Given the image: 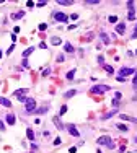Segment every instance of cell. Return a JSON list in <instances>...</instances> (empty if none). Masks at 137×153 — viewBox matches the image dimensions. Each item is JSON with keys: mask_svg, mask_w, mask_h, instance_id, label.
Listing matches in <instances>:
<instances>
[{"mask_svg": "<svg viewBox=\"0 0 137 153\" xmlns=\"http://www.w3.org/2000/svg\"><path fill=\"white\" fill-rule=\"evenodd\" d=\"M96 143H98V145H106L109 150H114V148H116L114 142H111V138H109L108 135H101V137L96 140Z\"/></svg>", "mask_w": 137, "mask_h": 153, "instance_id": "cell-1", "label": "cell"}, {"mask_svg": "<svg viewBox=\"0 0 137 153\" xmlns=\"http://www.w3.org/2000/svg\"><path fill=\"white\" fill-rule=\"evenodd\" d=\"M109 90H111V86H108V85H95L90 91L93 93V95H103V93L109 91Z\"/></svg>", "mask_w": 137, "mask_h": 153, "instance_id": "cell-2", "label": "cell"}, {"mask_svg": "<svg viewBox=\"0 0 137 153\" xmlns=\"http://www.w3.org/2000/svg\"><path fill=\"white\" fill-rule=\"evenodd\" d=\"M25 104H26L25 111H26L28 114H29V112H33V111H36V101H34L33 98H28V101H26Z\"/></svg>", "mask_w": 137, "mask_h": 153, "instance_id": "cell-3", "label": "cell"}, {"mask_svg": "<svg viewBox=\"0 0 137 153\" xmlns=\"http://www.w3.org/2000/svg\"><path fill=\"white\" fill-rule=\"evenodd\" d=\"M127 8H129V13H127V20L129 21H132V20H135V10H134V2H127Z\"/></svg>", "mask_w": 137, "mask_h": 153, "instance_id": "cell-4", "label": "cell"}, {"mask_svg": "<svg viewBox=\"0 0 137 153\" xmlns=\"http://www.w3.org/2000/svg\"><path fill=\"white\" fill-rule=\"evenodd\" d=\"M54 18H56V21H59V23H67L68 21V16L65 13H62V12H56L54 13Z\"/></svg>", "mask_w": 137, "mask_h": 153, "instance_id": "cell-5", "label": "cell"}, {"mask_svg": "<svg viewBox=\"0 0 137 153\" xmlns=\"http://www.w3.org/2000/svg\"><path fill=\"white\" fill-rule=\"evenodd\" d=\"M132 73H135V70L134 68H131V67H122L121 70H119V76H127V75H132Z\"/></svg>", "mask_w": 137, "mask_h": 153, "instance_id": "cell-6", "label": "cell"}, {"mask_svg": "<svg viewBox=\"0 0 137 153\" xmlns=\"http://www.w3.org/2000/svg\"><path fill=\"white\" fill-rule=\"evenodd\" d=\"M65 129H67V130H68V134H70L72 137H78V135H80V132L77 130V127H75L74 124H68V126H67Z\"/></svg>", "mask_w": 137, "mask_h": 153, "instance_id": "cell-7", "label": "cell"}, {"mask_svg": "<svg viewBox=\"0 0 137 153\" xmlns=\"http://www.w3.org/2000/svg\"><path fill=\"white\" fill-rule=\"evenodd\" d=\"M121 119H122V121H129V122H134V124H137V117L127 116V114H121Z\"/></svg>", "mask_w": 137, "mask_h": 153, "instance_id": "cell-8", "label": "cell"}, {"mask_svg": "<svg viewBox=\"0 0 137 153\" xmlns=\"http://www.w3.org/2000/svg\"><path fill=\"white\" fill-rule=\"evenodd\" d=\"M124 31H126V23H119V25H116V33L124 34Z\"/></svg>", "mask_w": 137, "mask_h": 153, "instance_id": "cell-9", "label": "cell"}, {"mask_svg": "<svg viewBox=\"0 0 137 153\" xmlns=\"http://www.w3.org/2000/svg\"><path fill=\"white\" fill-rule=\"evenodd\" d=\"M114 114H118V109H113V111H109V112H106L105 116H101V119L106 121V119H109V117H113Z\"/></svg>", "mask_w": 137, "mask_h": 153, "instance_id": "cell-10", "label": "cell"}, {"mask_svg": "<svg viewBox=\"0 0 137 153\" xmlns=\"http://www.w3.org/2000/svg\"><path fill=\"white\" fill-rule=\"evenodd\" d=\"M52 122L56 124V127L59 129V130H64V129H65V127H64V124L59 121V117H54V119H52Z\"/></svg>", "mask_w": 137, "mask_h": 153, "instance_id": "cell-11", "label": "cell"}, {"mask_svg": "<svg viewBox=\"0 0 137 153\" xmlns=\"http://www.w3.org/2000/svg\"><path fill=\"white\" fill-rule=\"evenodd\" d=\"M0 104L5 107H12V101H8L7 98H2V96H0Z\"/></svg>", "mask_w": 137, "mask_h": 153, "instance_id": "cell-12", "label": "cell"}, {"mask_svg": "<svg viewBox=\"0 0 137 153\" xmlns=\"http://www.w3.org/2000/svg\"><path fill=\"white\" fill-rule=\"evenodd\" d=\"M5 119H7V122H8L10 126H13V124H15V121H16L13 114H7V117H5Z\"/></svg>", "mask_w": 137, "mask_h": 153, "instance_id": "cell-13", "label": "cell"}, {"mask_svg": "<svg viewBox=\"0 0 137 153\" xmlns=\"http://www.w3.org/2000/svg\"><path fill=\"white\" fill-rule=\"evenodd\" d=\"M74 95H77V90H68L67 93H64V98H72Z\"/></svg>", "mask_w": 137, "mask_h": 153, "instance_id": "cell-14", "label": "cell"}, {"mask_svg": "<svg viewBox=\"0 0 137 153\" xmlns=\"http://www.w3.org/2000/svg\"><path fill=\"white\" fill-rule=\"evenodd\" d=\"M28 93V90L26 88H20V90H16L15 91V96H21V95H26Z\"/></svg>", "mask_w": 137, "mask_h": 153, "instance_id": "cell-15", "label": "cell"}, {"mask_svg": "<svg viewBox=\"0 0 137 153\" xmlns=\"http://www.w3.org/2000/svg\"><path fill=\"white\" fill-rule=\"evenodd\" d=\"M26 137H28L29 140H34V132H33V129H26Z\"/></svg>", "mask_w": 137, "mask_h": 153, "instance_id": "cell-16", "label": "cell"}, {"mask_svg": "<svg viewBox=\"0 0 137 153\" xmlns=\"http://www.w3.org/2000/svg\"><path fill=\"white\" fill-rule=\"evenodd\" d=\"M100 37H101V41H103L105 44H109V37H108V34H106V33H101Z\"/></svg>", "mask_w": 137, "mask_h": 153, "instance_id": "cell-17", "label": "cell"}, {"mask_svg": "<svg viewBox=\"0 0 137 153\" xmlns=\"http://www.w3.org/2000/svg\"><path fill=\"white\" fill-rule=\"evenodd\" d=\"M47 109H49L47 106H43V107H39V109H36L34 112H36V114H44V112H47Z\"/></svg>", "mask_w": 137, "mask_h": 153, "instance_id": "cell-18", "label": "cell"}, {"mask_svg": "<svg viewBox=\"0 0 137 153\" xmlns=\"http://www.w3.org/2000/svg\"><path fill=\"white\" fill-rule=\"evenodd\" d=\"M33 51H34V47H28V49H26V51H23V59H26V57H28V55L31 54Z\"/></svg>", "mask_w": 137, "mask_h": 153, "instance_id": "cell-19", "label": "cell"}, {"mask_svg": "<svg viewBox=\"0 0 137 153\" xmlns=\"http://www.w3.org/2000/svg\"><path fill=\"white\" fill-rule=\"evenodd\" d=\"M116 127H118L121 132H127V130H129V127H127V126H124V124H116Z\"/></svg>", "mask_w": 137, "mask_h": 153, "instance_id": "cell-20", "label": "cell"}, {"mask_svg": "<svg viewBox=\"0 0 137 153\" xmlns=\"http://www.w3.org/2000/svg\"><path fill=\"white\" fill-rule=\"evenodd\" d=\"M60 43H62L60 37H52V39H51V44H54V46H59Z\"/></svg>", "mask_w": 137, "mask_h": 153, "instance_id": "cell-21", "label": "cell"}, {"mask_svg": "<svg viewBox=\"0 0 137 153\" xmlns=\"http://www.w3.org/2000/svg\"><path fill=\"white\" fill-rule=\"evenodd\" d=\"M64 49H65V52H74V47H72L70 43H65V44H64Z\"/></svg>", "mask_w": 137, "mask_h": 153, "instance_id": "cell-22", "label": "cell"}, {"mask_svg": "<svg viewBox=\"0 0 137 153\" xmlns=\"http://www.w3.org/2000/svg\"><path fill=\"white\" fill-rule=\"evenodd\" d=\"M57 3H59V5H72V0H57Z\"/></svg>", "mask_w": 137, "mask_h": 153, "instance_id": "cell-23", "label": "cell"}, {"mask_svg": "<svg viewBox=\"0 0 137 153\" xmlns=\"http://www.w3.org/2000/svg\"><path fill=\"white\" fill-rule=\"evenodd\" d=\"M103 68H105V70L108 72V73H114V68H113L111 65H103Z\"/></svg>", "mask_w": 137, "mask_h": 153, "instance_id": "cell-24", "label": "cell"}, {"mask_svg": "<svg viewBox=\"0 0 137 153\" xmlns=\"http://www.w3.org/2000/svg\"><path fill=\"white\" fill-rule=\"evenodd\" d=\"M65 76H67V80H74V76H75V68H74V70H70Z\"/></svg>", "mask_w": 137, "mask_h": 153, "instance_id": "cell-25", "label": "cell"}, {"mask_svg": "<svg viewBox=\"0 0 137 153\" xmlns=\"http://www.w3.org/2000/svg\"><path fill=\"white\" fill-rule=\"evenodd\" d=\"M23 16H25V12H18L15 15H12V18H23Z\"/></svg>", "mask_w": 137, "mask_h": 153, "instance_id": "cell-26", "label": "cell"}, {"mask_svg": "<svg viewBox=\"0 0 137 153\" xmlns=\"http://www.w3.org/2000/svg\"><path fill=\"white\" fill-rule=\"evenodd\" d=\"M65 112H67V106H65V104H64V106L60 107V111H59V116H64V114H65Z\"/></svg>", "mask_w": 137, "mask_h": 153, "instance_id": "cell-27", "label": "cell"}, {"mask_svg": "<svg viewBox=\"0 0 137 153\" xmlns=\"http://www.w3.org/2000/svg\"><path fill=\"white\" fill-rule=\"evenodd\" d=\"M64 60H65V55H64V54H59V55H57V62H64Z\"/></svg>", "mask_w": 137, "mask_h": 153, "instance_id": "cell-28", "label": "cell"}, {"mask_svg": "<svg viewBox=\"0 0 137 153\" xmlns=\"http://www.w3.org/2000/svg\"><path fill=\"white\" fill-rule=\"evenodd\" d=\"M18 101L20 103H26V101H28V98H25V95H21V96H18Z\"/></svg>", "mask_w": 137, "mask_h": 153, "instance_id": "cell-29", "label": "cell"}, {"mask_svg": "<svg viewBox=\"0 0 137 153\" xmlns=\"http://www.w3.org/2000/svg\"><path fill=\"white\" fill-rule=\"evenodd\" d=\"M109 23H116V21H118V16H114V15H113V16H109Z\"/></svg>", "mask_w": 137, "mask_h": 153, "instance_id": "cell-30", "label": "cell"}, {"mask_svg": "<svg viewBox=\"0 0 137 153\" xmlns=\"http://www.w3.org/2000/svg\"><path fill=\"white\" fill-rule=\"evenodd\" d=\"M87 5H95V3H98V0H87Z\"/></svg>", "mask_w": 137, "mask_h": 153, "instance_id": "cell-31", "label": "cell"}, {"mask_svg": "<svg viewBox=\"0 0 137 153\" xmlns=\"http://www.w3.org/2000/svg\"><path fill=\"white\" fill-rule=\"evenodd\" d=\"M60 143H62V138H60V137H57L56 140H54V145H60Z\"/></svg>", "mask_w": 137, "mask_h": 153, "instance_id": "cell-32", "label": "cell"}, {"mask_svg": "<svg viewBox=\"0 0 137 153\" xmlns=\"http://www.w3.org/2000/svg\"><path fill=\"white\" fill-rule=\"evenodd\" d=\"M132 85H134V88H137V72L134 75V80H132Z\"/></svg>", "mask_w": 137, "mask_h": 153, "instance_id": "cell-33", "label": "cell"}, {"mask_svg": "<svg viewBox=\"0 0 137 153\" xmlns=\"http://www.w3.org/2000/svg\"><path fill=\"white\" fill-rule=\"evenodd\" d=\"M98 62H100L101 65H105V57H103V55H98Z\"/></svg>", "mask_w": 137, "mask_h": 153, "instance_id": "cell-34", "label": "cell"}, {"mask_svg": "<svg viewBox=\"0 0 137 153\" xmlns=\"http://www.w3.org/2000/svg\"><path fill=\"white\" fill-rule=\"evenodd\" d=\"M46 28H47V25H46V23H41V25H39V31H44Z\"/></svg>", "mask_w": 137, "mask_h": 153, "instance_id": "cell-35", "label": "cell"}, {"mask_svg": "<svg viewBox=\"0 0 137 153\" xmlns=\"http://www.w3.org/2000/svg\"><path fill=\"white\" fill-rule=\"evenodd\" d=\"M13 49H15V44H12V46L8 47V51H7V54H12V52H13Z\"/></svg>", "mask_w": 137, "mask_h": 153, "instance_id": "cell-36", "label": "cell"}, {"mask_svg": "<svg viewBox=\"0 0 137 153\" xmlns=\"http://www.w3.org/2000/svg\"><path fill=\"white\" fill-rule=\"evenodd\" d=\"M119 106V101H118V99H113V107H114V109H116V107H118Z\"/></svg>", "mask_w": 137, "mask_h": 153, "instance_id": "cell-37", "label": "cell"}, {"mask_svg": "<svg viewBox=\"0 0 137 153\" xmlns=\"http://www.w3.org/2000/svg\"><path fill=\"white\" fill-rule=\"evenodd\" d=\"M121 96H122V95H121L119 91H116V93H114V99H121Z\"/></svg>", "mask_w": 137, "mask_h": 153, "instance_id": "cell-38", "label": "cell"}, {"mask_svg": "<svg viewBox=\"0 0 137 153\" xmlns=\"http://www.w3.org/2000/svg\"><path fill=\"white\" fill-rule=\"evenodd\" d=\"M49 73H51V68H46V70L43 72V76H47V75H49Z\"/></svg>", "mask_w": 137, "mask_h": 153, "instance_id": "cell-39", "label": "cell"}, {"mask_svg": "<svg viewBox=\"0 0 137 153\" xmlns=\"http://www.w3.org/2000/svg\"><path fill=\"white\" fill-rule=\"evenodd\" d=\"M132 39H137V26H135V29H134V33H132Z\"/></svg>", "mask_w": 137, "mask_h": 153, "instance_id": "cell-40", "label": "cell"}, {"mask_svg": "<svg viewBox=\"0 0 137 153\" xmlns=\"http://www.w3.org/2000/svg\"><path fill=\"white\" fill-rule=\"evenodd\" d=\"M116 80H118V82H126L124 76H116Z\"/></svg>", "mask_w": 137, "mask_h": 153, "instance_id": "cell-41", "label": "cell"}, {"mask_svg": "<svg viewBox=\"0 0 137 153\" xmlns=\"http://www.w3.org/2000/svg\"><path fill=\"white\" fill-rule=\"evenodd\" d=\"M70 18H72V20H77L78 15H77V13H74V15H70Z\"/></svg>", "mask_w": 137, "mask_h": 153, "instance_id": "cell-42", "label": "cell"}, {"mask_svg": "<svg viewBox=\"0 0 137 153\" xmlns=\"http://www.w3.org/2000/svg\"><path fill=\"white\" fill-rule=\"evenodd\" d=\"M31 148H33V150H38V145L34 143V142H33V143H31Z\"/></svg>", "mask_w": 137, "mask_h": 153, "instance_id": "cell-43", "label": "cell"}, {"mask_svg": "<svg viewBox=\"0 0 137 153\" xmlns=\"http://www.w3.org/2000/svg\"><path fill=\"white\" fill-rule=\"evenodd\" d=\"M75 151H77V148H75V147H72L70 150H68V153H75Z\"/></svg>", "mask_w": 137, "mask_h": 153, "instance_id": "cell-44", "label": "cell"}, {"mask_svg": "<svg viewBox=\"0 0 137 153\" xmlns=\"http://www.w3.org/2000/svg\"><path fill=\"white\" fill-rule=\"evenodd\" d=\"M0 130H5V126H3V122L0 121Z\"/></svg>", "mask_w": 137, "mask_h": 153, "instance_id": "cell-45", "label": "cell"}, {"mask_svg": "<svg viewBox=\"0 0 137 153\" xmlns=\"http://www.w3.org/2000/svg\"><path fill=\"white\" fill-rule=\"evenodd\" d=\"M134 142H135V143H137V137H135V138H134Z\"/></svg>", "mask_w": 137, "mask_h": 153, "instance_id": "cell-46", "label": "cell"}, {"mask_svg": "<svg viewBox=\"0 0 137 153\" xmlns=\"http://www.w3.org/2000/svg\"><path fill=\"white\" fill-rule=\"evenodd\" d=\"M0 57H2V51H0Z\"/></svg>", "mask_w": 137, "mask_h": 153, "instance_id": "cell-47", "label": "cell"}, {"mask_svg": "<svg viewBox=\"0 0 137 153\" xmlns=\"http://www.w3.org/2000/svg\"><path fill=\"white\" fill-rule=\"evenodd\" d=\"M135 54H137V49H135Z\"/></svg>", "mask_w": 137, "mask_h": 153, "instance_id": "cell-48", "label": "cell"}]
</instances>
